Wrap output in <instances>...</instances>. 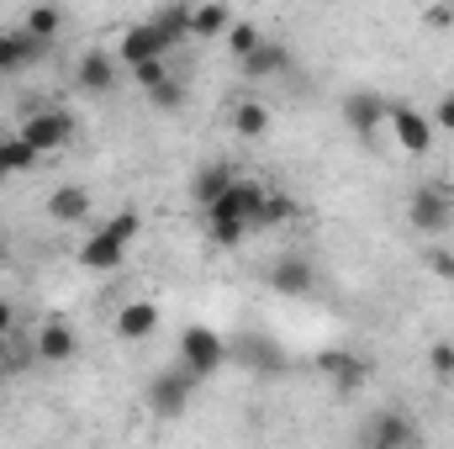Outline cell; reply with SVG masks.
<instances>
[{
    "mask_svg": "<svg viewBox=\"0 0 454 449\" xmlns=\"http://www.w3.org/2000/svg\"><path fill=\"white\" fill-rule=\"evenodd\" d=\"M137 232H143V217H137V212H116V217H106V223L80 243V264H85V270H116V264L127 259V248H132Z\"/></svg>",
    "mask_w": 454,
    "mask_h": 449,
    "instance_id": "cell-1",
    "label": "cell"
},
{
    "mask_svg": "<svg viewBox=\"0 0 454 449\" xmlns=\"http://www.w3.org/2000/svg\"><path fill=\"white\" fill-rule=\"evenodd\" d=\"M16 132H21L37 154H59V148L74 143V112H64V106H32V112L21 116Z\"/></svg>",
    "mask_w": 454,
    "mask_h": 449,
    "instance_id": "cell-2",
    "label": "cell"
},
{
    "mask_svg": "<svg viewBox=\"0 0 454 449\" xmlns=\"http://www.w3.org/2000/svg\"><path fill=\"white\" fill-rule=\"evenodd\" d=\"M407 223L428 238H444L454 227V191L450 185H418L407 196Z\"/></svg>",
    "mask_w": 454,
    "mask_h": 449,
    "instance_id": "cell-3",
    "label": "cell"
},
{
    "mask_svg": "<svg viewBox=\"0 0 454 449\" xmlns=\"http://www.w3.org/2000/svg\"><path fill=\"white\" fill-rule=\"evenodd\" d=\"M180 365L196 375V381H207V375H217L227 365V338L212 334L207 323H191L185 334H180Z\"/></svg>",
    "mask_w": 454,
    "mask_h": 449,
    "instance_id": "cell-4",
    "label": "cell"
},
{
    "mask_svg": "<svg viewBox=\"0 0 454 449\" xmlns=\"http://www.w3.org/2000/svg\"><path fill=\"white\" fill-rule=\"evenodd\" d=\"M191 397H196V375H191L185 365H175V370H159V375L148 381V407H153L159 418H185Z\"/></svg>",
    "mask_w": 454,
    "mask_h": 449,
    "instance_id": "cell-5",
    "label": "cell"
},
{
    "mask_svg": "<svg viewBox=\"0 0 454 449\" xmlns=\"http://www.w3.org/2000/svg\"><path fill=\"white\" fill-rule=\"evenodd\" d=\"M48 53H53V43L32 37L27 27H5V32H0V75H21V69L43 64Z\"/></svg>",
    "mask_w": 454,
    "mask_h": 449,
    "instance_id": "cell-6",
    "label": "cell"
},
{
    "mask_svg": "<svg viewBox=\"0 0 454 449\" xmlns=\"http://www.w3.org/2000/svg\"><path fill=\"white\" fill-rule=\"evenodd\" d=\"M386 127L396 132V143L407 154H428V143H434V116H423L418 106H407V101H391L386 106Z\"/></svg>",
    "mask_w": 454,
    "mask_h": 449,
    "instance_id": "cell-7",
    "label": "cell"
},
{
    "mask_svg": "<svg viewBox=\"0 0 454 449\" xmlns=\"http://www.w3.org/2000/svg\"><path fill=\"white\" fill-rule=\"evenodd\" d=\"M418 423H407L402 413H375L364 429H359V445L364 449H396V445H418Z\"/></svg>",
    "mask_w": 454,
    "mask_h": 449,
    "instance_id": "cell-8",
    "label": "cell"
},
{
    "mask_svg": "<svg viewBox=\"0 0 454 449\" xmlns=\"http://www.w3.org/2000/svg\"><path fill=\"white\" fill-rule=\"evenodd\" d=\"M264 280H270V291H280V296H307V291L317 286V264L301 259V254H286V259L270 264Z\"/></svg>",
    "mask_w": 454,
    "mask_h": 449,
    "instance_id": "cell-9",
    "label": "cell"
},
{
    "mask_svg": "<svg viewBox=\"0 0 454 449\" xmlns=\"http://www.w3.org/2000/svg\"><path fill=\"white\" fill-rule=\"evenodd\" d=\"M227 365H243V370H254V375H270V370H280V349L259 334L227 338Z\"/></svg>",
    "mask_w": 454,
    "mask_h": 449,
    "instance_id": "cell-10",
    "label": "cell"
},
{
    "mask_svg": "<svg viewBox=\"0 0 454 449\" xmlns=\"http://www.w3.org/2000/svg\"><path fill=\"white\" fill-rule=\"evenodd\" d=\"M386 96H375V91H354V96H343V122L359 132V138H375L380 127H386Z\"/></svg>",
    "mask_w": 454,
    "mask_h": 449,
    "instance_id": "cell-11",
    "label": "cell"
},
{
    "mask_svg": "<svg viewBox=\"0 0 454 449\" xmlns=\"http://www.w3.org/2000/svg\"><path fill=\"white\" fill-rule=\"evenodd\" d=\"M317 370L328 375V386L339 391V397H354L359 386H364V359L359 354H343V349H328V354H317Z\"/></svg>",
    "mask_w": 454,
    "mask_h": 449,
    "instance_id": "cell-12",
    "label": "cell"
},
{
    "mask_svg": "<svg viewBox=\"0 0 454 449\" xmlns=\"http://www.w3.org/2000/svg\"><path fill=\"white\" fill-rule=\"evenodd\" d=\"M74 85L85 91V96H112L116 85V59L106 48H90V53H80V64H74Z\"/></svg>",
    "mask_w": 454,
    "mask_h": 449,
    "instance_id": "cell-13",
    "label": "cell"
},
{
    "mask_svg": "<svg viewBox=\"0 0 454 449\" xmlns=\"http://www.w3.org/2000/svg\"><path fill=\"white\" fill-rule=\"evenodd\" d=\"M169 48H164V37H159V27L153 21H137V27H127L121 32V48H116V59L132 69V64H143V59H164Z\"/></svg>",
    "mask_w": 454,
    "mask_h": 449,
    "instance_id": "cell-14",
    "label": "cell"
},
{
    "mask_svg": "<svg viewBox=\"0 0 454 449\" xmlns=\"http://www.w3.org/2000/svg\"><path fill=\"white\" fill-rule=\"evenodd\" d=\"M37 354H43V365H69L80 354V338H74V328L64 318H48L37 328Z\"/></svg>",
    "mask_w": 454,
    "mask_h": 449,
    "instance_id": "cell-15",
    "label": "cell"
},
{
    "mask_svg": "<svg viewBox=\"0 0 454 449\" xmlns=\"http://www.w3.org/2000/svg\"><path fill=\"white\" fill-rule=\"evenodd\" d=\"M238 64H243V75H248V80H275V75H286V69H291V53H286V43L264 37V43H259L254 53H243Z\"/></svg>",
    "mask_w": 454,
    "mask_h": 449,
    "instance_id": "cell-16",
    "label": "cell"
},
{
    "mask_svg": "<svg viewBox=\"0 0 454 449\" xmlns=\"http://www.w3.org/2000/svg\"><path fill=\"white\" fill-rule=\"evenodd\" d=\"M0 359H5V370H11V375L37 370V365H43V354H37V334H21V328L0 334Z\"/></svg>",
    "mask_w": 454,
    "mask_h": 449,
    "instance_id": "cell-17",
    "label": "cell"
},
{
    "mask_svg": "<svg viewBox=\"0 0 454 449\" xmlns=\"http://www.w3.org/2000/svg\"><path fill=\"white\" fill-rule=\"evenodd\" d=\"M232 180H238V169H232V164H207V169H196V180H191V201L207 212V207L223 196Z\"/></svg>",
    "mask_w": 454,
    "mask_h": 449,
    "instance_id": "cell-18",
    "label": "cell"
},
{
    "mask_svg": "<svg viewBox=\"0 0 454 449\" xmlns=\"http://www.w3.org/2000/svg\"><path fill=\"white\" fill-rule=\"evenodd\" d=\"M48 217L53 223H85L90 217V191L85 185H59L48 196Z\"/></svg>",
    "mask_w": 454,
    "mask_h": 449,
    "instance_id": "cell-19",
    "label": "cell"
},
{
    "mask_svg": "<svg viewBox=\"0 0 454 449\" xmlns=\"http://www.w3.org/2000/svg\"><path fill=\"white\" fill-rule=\"evenodd\" d=\"M153 328H159V307H153V302H127V307L116 312V338H127V343L148 338Z\"/></svg>",
    "mask_w": 454,
    "mask_h": 449,
    "instance_id": "cell-20",
    "label": "cell"
},
{
    "mask_svg": "<svg viewBox=\"0 0 454 449\" xmlns=\"http://www.w3.org/2000/svg\"><path fill=\"white\" fill-rule=\"evenodd\" d=\"M296 217V201L286 196V191H264V201H259V212H254V232H270V227H286Z\"/></svg>",
    "mask_w": 454,
    "mask_h": 449,
    "instance_id": "cell-21",
    "label": "cell"
},
{
    "mask_svg": "<svg viewBox=\"0 0 454 449\" xmlns=\"http://www.w3.org/2000/svg\"><path fill=\"white\" fill-rule=\"evenodd\" d=\"M227 5L223 0H201V5H191V37H223L227 32Z\"/></svg>",
    "mask_w": 454,
    "mask_h": 449,
    "instance_id": "cell-22",
    "label": "cell"
},
{
    "mask_svg": "<svg viewBox=\"0 0 454 449\" xmlns=\"http://www.w3.org/2000/svg\"><path fill=\"white\" fill-rule=\"evenodd\" d=\"M148 21L159 27L164 48H175V43H185V37H191V5H164V11H153Z\"/></svg>",
    "mask_w": 454,
    "mask_h": 449,
    "instance_id": "cell-23",
    "label": "cell"
},
{
    "mask_svg": "<svg viewBox=\"0 0 454 449\" xmlns=\"http://www.w3.org/2000/svg\"><path fill=\"white\" fill-rule=\"evenodd\" d=\"M43 154L21 138V132H11V138H0V175H21V169H32Z\"/></svg>",
    "mask_w": 454,
    "mask_h": 449,
    "instance_id": "cell-24",
    "label": "cell"
},
{
    "mask_svg": "<svg viewBox=\"0 0 454 449\" xmlns=\"http://www.w3.org/2000/svg\"><path fill=\"white\" fill-rule=\"evenodd\" d=\"M21 27H27L32 37H43V43H53V48H59V32H64V11H59V5H32V11L21 16Z\"/></svg>",
    "mask_w": 454,
    "mask_h": 449,
    "instance_id": "cell-25",
    "label": "cell"
},
{
    "mask_svg": "<svg viewBox=\"0 0 454 449\" xmlns=\"http://www.w3.org/2000/svg\"><path fill=\"white\" fill-rule=\"evenodd\" d=\"M232 132H238V138H264V132H270V106H264V101L232 106Z\"/></svg>",
    "mask_w": 454,
    "mask_h": 449,
    "instance_id": "cell-26",
    "label": "cell"
},
{
    "mask_svg": "<svg viewBox=\"0 0 454 449\" xmlns=\"http://www.w3.org/2000/svg\"><path fill=\"white\" fill-rule=\"evenodd\" d=\"M207 232H212V243L217 248H238L254 227L243 223V217H223V212H207Z\"/></svg>",
    "mask_w": 454,
    "mask_h": 449,
    "instance_id": "cell-27",
    "label": "cell"
},
{
    "mask_svg": "<svg viewBox=\"0 0 454 449\" xmlns=\"http://www.w3.org/2000/svg\"><path fill=\"white\" fill-rule=\"evenodd\" d=\"M148 106H153V112H180V106H185V80L164 75L159 85H148Z\"/></svg>",
    "mask_w": 454,
    "mask_h": 449,
    "instance_id": "cell-28",
    "label": "cell"
},
{
    "mask_svg": "<svg viewBox=\"0 0 454 449\" xmlns=\"http://www.w3.org/2000/svg\"><path fill=\"white\" fill-rule=\"evenodd\" d=\"M227 48H232V59H243V53H254L259 43H264V32H259V21H227Z\"/></svg>",
    "mask_w": 454,
    "mask_h": 449,
    "instance_id": "cell-29",
    "label": "cell"
},
{
    "mask_svg": "<svg viewBox=\"0 0 454 449\" xmlns=\"http://www.w3.org/2000/svg\"><path fill=\"white\" fill-rule=\"evenodd\" d=\"M428 365H434L439 381H454V343H434L428 349Z\"/></svg>",
    "mask_w": 454,
    "mask_h": 449,
    "instance_id": "cell-30",
    "label": "cell"
},
{
    "mask_svg": "<svg viewBox=\"0 0 454 449\" xmlns=\"http://www.w3.org/2000/svg\"><path fill=\"white\" fill-rule=\"evenodd\" d=\"M164 75H169V69H164V59H143V64H132V80H137L143 91H148V85H159Z\"/></svg>",
    "mask_w": 454,
    "mask_h": 449,
    "instance_id": "cell-31",
    "label": "cell"
},
{
    "mask_svg": "<svg viewBox=\"0 0 454 449\" xmlns=\"http://www.w3.org/2000/svg\"><path fill=\"white\" fill-rule=\"evenodd\" d=\"M428 270H434L439 280H454V254L450 248H428Z\"/></svg>",
    "mask_w": 454,
    "mask_h": 449,
    "instance_id": "cell-32",
    "label": "cell"
},
{
    "mask_svg": "<svg viewBox=\"0 0 454 449\" xmlns=\"http://www.w3.org/2000/svg\"><path fill=\"white\" fill-rule=\"evenodd\" d=\"M434 127L454 132V96H439V106H434Z\"/></svg>",
    "mask_w": 454,
    "mask_h": 449,
    "instance_id": "cell-33",
    "label": "cell"
},
{
    "mask_svg": "<svg viewBox=\"0 0 454 449\" xmlns=\"http://www.w3.org/2000/svg\"><path fill=\"white\" fill-rule=\"evenodd\" d=\"M428 27H434V32H450L454 27V5H434V11H428Z\"/></svg>",
    "mask_w": 454,
    "mask_h": 449,
    "instance_id": "cell-34",
    "label": "cell"
},
{
    "mask_svg": "<svg viewBox=\"0 0 454 449\" xmlns=\"http://www.w3.org/2000/svg\"><path fill=\"white\" fill-rule=\"evenodd\" d=\"M11 328H16V307L0 296V334H11Z\"/></svg>",
    "mask_w": 454,
    "mask_h": 449,
    "instance_id": "cell-35",
    "label": "cell"
},
{
    "mask_svg": "<svg viewBox=\"0 0 454 449\" xmlns=\"http://www.w3.org/2000/svg\"><path fill=\"white\" fill-rule=\"evenodd\" d=\"M5 381H11V370H5V359H0V386H5Z\"/></svg>",
    "mask_w": 454,
    "mask_h": 449,
    "instance_id": "cell-36",
    "label": "cell"
},
{
    "mask_svg": "<svg viewBox=\"0 0 454 449\" xmlns=\"http://www.w3.org/2000/svg\"><path fill=\"white\" fill-rule=\"evenodd\" d=\"M5 259H11V254H5V238H0V264H5Z\"/></svg>",
    "mask_w": 454,
    "mask_h": 449,
    "instance_id": "cell-37",
    "label": "cell"
}]
</instances>
